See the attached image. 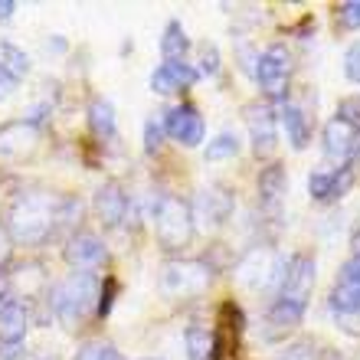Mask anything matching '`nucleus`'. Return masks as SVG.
<instances>
[{
    "instance_id": "nucleus-1",
    "label": "nucleus",
    "mask_w": 360,
    "mask_h": 360,
    "mask_svg": "<svg viewBox=\"0 0 360 360\" xmlns=\"http://www.w3.org/2000/svg\"><path fill=\"white\" fill-rule=\"evenodd\" d=\"M59 213H63V197H49V193H20L10 207L7 229L13 243L23 246H39L53 236L59 226Z\"/></svg>"
},
{
    "instance_id": "nucleus-2",
    "label": "nucleus",
    "mask_w": 360,
    "mask_h": 360,
    "mask_svg": "<svg viewBox=\"0 0 360 360\" xmlns=\"http://www.w3.org/2000/svg\"><path fill=\"white\" fill-rule=\"evenodd\" d=\"M102 282L92 272H72L49 292V308L66 328H79L92 311H98Z\"/></svg>"
},
{
    "instance_id": "nucleus-3",
    "label": "nucleus",
    "mask_w": 360,
    "mask_h": 360,
    "mask_svg": "<svg viewBox=\"0 0 360 360\" xmlns=\"http://www.w3.org/2000/svg\"><path fill=\"white\" fill-rule=\"evenodd\" d=\"M193 210H190L187 200L174 197V193H164L158 203H154V233H158V243L167 252H180L193 243Z\"/></svg>"
},
{
    "instance_id": "nucleus-4",
    "label": "nucleus",
    "mask_w": 360,
    "mask_h": 360,
    "mask_svg": "<svg viewBox=\"0 0 360 360\" xmlns=\"http://www.w3.org/2000/svg\"><path fill=\"white\" fill-rule=\"evenodd\" d=\"M292 72H295V56L292 49L285 43H272L259 53V63H256V86L262 89L266 98H278L285 102V92H288V82H292Z\"/></svg>"
},
{
    "instance_id": "nucleus-5",
    "label": "nucleus",
    "mask_w": 360,
    "mask_h": 360,
    "mask_svg": "<svg viewBox=\"0 0 360 360\" xmlns=\"http://www.w3.org/2000/svg\"><path fill=\"white\" fill-rule=\"evenodd\" d=\"M210 285V266L197 259H167L161 266V292L167 298H197Z\"/></svg>"
},
{
    "instance_id": "nucleus-6",
    "label": "nucleus",
    "mask_w": 360,
    "mask_h": 360,
    "mask_svg": "<svg viewBox=\"0 0 360 360\" xmlns=\"http://www.w3.org/2000/svg\"><path fill=\"white\" fill-rule=\"evenodd\" d=\"M243 118H246L252 151L259 158H269L275 151V144H278V112L269 102H249L243 108Z\"/></svg>"
},
{
    "instance_id": "nucleus-7",
    "label": "nucleus",
    "mask_w": 360,
    "mask_h": 360,
    "mask_svg": "<svg viewBox=\"0 0 360 360\" xmlns=\"http://www.w3.org/2000/svg\"><path fill=\"white\" fill-rule=\"evenodd\" d=\"M190 210H193V219H200L203 226H223L236 210V197L223 184H207L197 190V200Z\"/></svg>"
},
{
    "instance_id": "nucleus-8",
    "label": "nucleus",
    "mask_w": 360,
    "mask_h": 360,
    "mask_svg": "<svg viewBox=\"0 0 360 360\" xmlns=\"http://www.w3.org/2000/svg\"><path fill=\"white\" fill-rule=\"evenodd\" d=\"M314 256L311 252H295L288 262H285L282 282H278V298H292V302L308 304L314 288Z\"/></svg>"
},
{
    "instance_id": "nucleus-9",
    "label": "nucleus",
    "mask_w": 360,
    "mask_h": 360,
    "mask_svg": "<svg viewBox=\"0 0 360 360\" xmlns=\"http://www.w3.org/2000/svg\"><path fill=\"white\" fill-rule=\"evenodd\" d=\"M164 131H167V138L184 144V148H197L203 141V134H207V124H203V115H200L197 105L180 102L164 112Z\"/></svg>"
},
{
    "instance_id": "nucleus-10",
    "label": "nucleus",
    "mask_w": 360,
    "mask_h": 360,
    "mask_svg": "<svg viewBox=\"0 0 360 360\" xmlns=\"http://www.w3.org/2000/svg\"><path fill=\"white\" fill-rule=\"evenodd\" d=\"M354 180H357V174L344 164V167H318V171H311V177H308V193H311V200H318V203H334V200L347 197L354 190Z\"/></svg>"
},
{
    "instance_id": "nucleus-11",
    "label": "nucleus",
    "mask_w": 360,
    "mask_h": 360,
    "mask_svg": "<svg viewBox=\"0 0 360 360\" xmlns=\"http://www.w3.org/2000/svg\"><path fill=\"white\" fill-rule=\"evenodd\" d=\"M357 141H360V131H354L351 124L334 115L331 122L324 124L321 131V148H324V158L334 164V167H344L357 154Z\"/></svg>"
},
{
    "instance_id": "nucleus-12",
    "label": "nucleus",
    "mask_w": 360,
    "mask_h": 360,
    "mask_svg": "<svg viewBox=\"0 0 360 360\" xmlns=\"http://www.w3.org/2000/svg\"><path fill=\"white\" fill-rule=\"evenodd\" d=\"M95 217L102 223L105 229H115L122 226V219L128 217V193L118 180H105L102 187L95 190Z\"/></svg>"
},
{
    "instance_id": "nucleus-13",
    "label": "nucleus",
    "mask_w": 360,
    "mask_h": 360,
    "mask_svg": "<svg viewBox=\"0 0 360 360\" xmlns=\"http://www.w3.org/2000/svg\"><path fill=\"white\" fill-rule=\"evenodd\" d=\"M197 66H190V63H161V66L151 72V79H148V86H151V92L158 95H177L184 92V89H193L197 86Z\"/></svg>"
},
{
    "instance_id": "nucleus-14",
    "label": "nucleus",
    "mask_w": 360,
    "mask_h": 360,
    "mask_svg": "<svg viewBox=\"0 0 360 360\" xmlns=\"http://www.w3.org/2000/svg\"><path fill=\"white\" fill-rule=\"evenodd\" d=\"M282 272H285V262L272 256V252H249L236 269V278L239 285H246V288H262L269 278L275 282H282Z\"/></svg>"
},
{
    "instance_id": "nucleus-15",
    "label": "nucleus",
    "mask_w": 360,
    "mask_h": 360,
    "mask_svg": "<svg viewBox=\"0 0 360 360\" xmlns=\"http://www.w3.org/2000/svg\"><path fill=\"white\" fill-rule=\"evenodd\" d=\"M63 256H66V262L76 269V272H89V269L105 262V243L95 236V233H86V229H82L76 236H69Z\"/></svg>"
},
{
    "instance_id": "nucleus-16",
    "label": "nucleus",
    "mask_w": 360,
    "mask_h": 360,
    "mask_svg": "<svg viewBox=\"0 0 360 360\" xmlns=\"http://www.w3.org/2000/svg\"><path fill=\"white\" fill-rule=\"evenodd\" d=\"M304 311H308V304L292 302V298H275L266 314V338L269 341H282L285 334H292L304 321Z\"/></svg>"
},
{
    "instance_id": "nucleus-17",
    "label": "nucleus",
    "mask_w": 360,
    "mask_h": 360,
    "mask_svg": "<svg viewBox=\"0 0 360 360\" xmlns=\"http://www.w3.org/2000/svg\"><path fill=\"white\" fill-rule=\"evenodd\" d=\"M285 190H288V174H285L282 164L262 167V174H259V207L266 210L269 217H278V213H282Z\"/></svg>"
},
{
    "instance_id": "nucleus-18",
    "label": "nucleus",
    "mask_w": 360,
    "mask_h": 360,
    "mask_svg": "<svg viewBox=\"0 0 360 360\" xmlns=\"http://www.w3.org/2000/svg\"><path fill=\"white\" fill-rule=\"evenodd\" d=\"M30 331V311L20 298L0 304V344H23Z\"/></svg>"
},
{
    "instance_id": "nucleus-19",
    "label": "nucleus",
    "mask_w": 360,
    "mask_h": 360,
    "mask_svg": "<svg viewBox=\"0 0 360 360\" xmlns=\"http://www.w3.org/2000/svg\"><path fill=\"white\" fill-rule=\"evenodd\" d=\"M275 112H278V124L285 128L288 144H292L295 151H304L308 141H311V124H308V115H304L298 105H292V102H282Z\"/></svg>"
},
{
    "instance_id": "nucleus-20",
    "label": "nucleus",
    "mask_w": 360,
    "mask_h": 360,
    "mask_svg": "<svg viewBox=\"0 0 360 360\" xmlns=\"http://www.w3.org/2000/svg\"><path fill=\"white\" fill-rule=\"evenodd\" d=\"M89 128L98 141H115L118 138V122H115V105L108 98H92L89 105Z\"/></svg>"
},
{
    "instance_id": "nucleus-21",
    "label": "nucleus",
    "mask_w": 360,
    "mask_h": 360,
    "mask_svg": "<svg viewBox=\"0 0 360 360\" xmlns=\"http://www.w3.org/2000/svg\"><path fill=\"white\" fill-rule=\"evenodd\" d=\"M190 53V37L180 20H167L164 27V37H161V56L164 63H180V59Z\"/></svg>"
},
{
    "instance_id": "nucleus-22",
    "label": "nucleus",
    "mask_w": 360,
    "mask_h": 360,
    "mask_svg": "<svg viewBox=\"0 0 360 360\" xmlns=\"http://www.w3.org/2000/svg\"><path fill=\"white\" fill-rule=\"evenodd\" d=\"M184 344H187V360H217V334L190 324L184 331Z\"/></svg>"
},
{
    "instance_id": "nucleus-23",
    "label": "nucleus",
    "mask_w": 360,
    "mask_h": 360,
    "mask_svg": "<svg viewBox=\"0 0 360 360\" xmlns=\"http://www.w3.org/2000/svg\"><path fill=\"white\" fill-rule=\"evenodd\" d=\"M243 151V141H239L236 131H219L213 141H207V151L203 158L207 161H229V158H236Z\"/></svg>"
},
{
    "instance_id": "nucleus-24",
    "label": "nucleus",
    "mask_w": 360,
    "mask_h": 360,
    "mask_svg": "<svg viewBox=\"0 0 360 360\" xmlns=\"http://www.w3.org/2000/svg\"><path fill=\"white\" fill-rule=\"evenodd\" d=\"M0 66L10 69L17 79H23L30 69H33V63H30V56L20 46H13V43H7V39H4V43H0Z\"/></svg>"
},
{
    "instance_id": "nucleus-25",
    "label": "nucleus",
    "mask_w": 360,
    "mask_h": 360,
    "mask_svg": "<svg viewBox=\"0 0 360 360\" xmlns=\"http://www.w3.org/2000/svg\"><path fill=\"white\" fill-rule=\"evenodd\" d=\"M334 23H338V30H344V33L360 30V0H344V4H338V7H334Z\"/></svg>"
},
{
    "instance_id": "nucleus-26",
    "label": "nucleus",
    "mask_w": 360,
    "mask_h": 360,
    "mask_svg": "<svg viewBox=\"0 0 360 360\" xmlns=\"http://www.w3.org/2000/svg\"><path fill=\"white\" fill-rule=\"evenodd\" d=\"M200 76H217L219 72V49L217 43H200V66H197Z\"/></svg>"
},
{
    "instance_id": "nucleus-27",
    "label": "nucleus",
    "mask_w": 360,
    "mask_h": 360,
    "mask_svg": "<svg viewBox=\"0 0 360 360\" xmlns=\"http://www.w3.org/2000/svg\"><path fill=\"white\" fill-rule=\"evenodd\" d=\"M164 118H148L144 122V151L154 154V151H161V144H164Z\"/></svg>"
},
{
    "instance_id": "nucleus-28",
    "label": "nucleus",
    "mask_w": 360,
    "mask_h": 360,
    "mask_svg": "<svg viewBox=\"0 0 360 360\" xmlns=\"http://www.w3.org/2000/svg\"><path fill=\"white\" fill-rule=\"evenodd\" d=\"M344 76L351 82H360V39L351 43V49L344 53Z\"/></svg>"
},
{
    "instance_id": "nucleus-29",
    "label": "nucleus",
    "mask_w": 360,
    "mask_h": 360,
    "mask_svg": "<svg viewBox=\"0 0 360 360\" xmlns=\"http://www.w3.org/2000/svg\"><path fill=\"white\" fill-rule=\"evenodd\" d=\"M338 282L341 285H360V256H351L338 272Z\"/></svg>"
},
{
    "instance_id": "nucleus-30",
    "label": "nucleus",
    "mask_w": 360,
    "mask_h": 360,
    "mask_svg": "<svg viewBox=\"0 0 360 360\" xmlns=\"http://www.w3.org/2000/svg\"><path fill=\"white\" fill-rule=\"evenodd\" d=\"M338 118H344V122L351 124L354 131H360V102H354V98L341 102V108H338Z\"/></svg>"
},
{
    "instance_id": "nucleus-31",
    "label": "nucleus",
    "mask_w": 360,
    "mask_h": 360,
    "mask_svg": "<svg viewBox=\"0 0 360 360\" xmlns=\"http://www.w3.org/2000/svg\"><path fill=\"white\" fill-rule=\"evenodd\" d=\"M20 79L10 72V69L0 66V102H7V98H13V92H17Z\"/></svg>"
},
{
    "instance_id": "nucleus-32",
    "label": "nucleus",
    "mask_w": 360,
    "mask_h": 360,
    "mask_svg": "<svg viewBox=\"0 0 360 360\" xmlns=\"http://www.w3.org/2000/svg\"><path fill=\"white\" fill-rule=\"evenodd\" d=\"M256 63H259V49H252L249 43H243V46H239V66H243V72L256 76Z\"/></svg>"
},
{
    "instance_id": "nucleus-33",
    "label": "nucleus",
    "mask_w": 360,
    "mask_h": 360,
    "mask_svg": "<svg viewBox=\"0 0 360 360\" xmlns=\"http://www.w3.org/2000/svg\"><path fill=\"white\" fill-rule=\"evenodd\" d=\"M115 302V278H105L102 282V295H98V314H108Z\"/></svg>"
},
{
    "instance_id": "nucleus-34",
    "label": "nucleus",
    "mask_w": 360,
    "mask_h": 360,
    "mask_svg": "<svg viewBox=\"0 0 360 360\" xmlns=\"http://www.w3.org/2000/svg\"><path fill=\"white\" fill-rule=\"evenodd\" d=\"M10 252H13V236H10V229L0 223V269L10 262Z\"/></svg>"
},
{
    "instance_id": "nucleus-35",
    "label": "nucleus",
    "mask_w": 360,
    "mask_h": 360,
    "mask_svg": "<svg viewBox=\"0 0 360 360\" xmlns=\"http://www.w3.org/2000/svg\"><path fill=\"white\" fill-rule=\"evenodd\" d=\"M338 328L344 334H351V338H360V311L357 314H341L338 318Z\"/></svg>"
},
{
    "instance_id": "nucleus-36",
    "label": "nucleus",
    "mask_w": 360,
    "mask_h": 360,
    "mask_svg": "<svg viewBox=\"0 0 360 360\" xmlns=\"http://www.w3.org/2000/svg\"><path fill=\"white\" fill-rule=\"evenodd\" d=\"M27 354L23 344H0V360H20Z\"/></svg>"
},
{
    "instance_id": "nucleus-37",
    "label": "nucleus",
    "mask_w": 360,
    "mask_h": 360,
    "mask_svg": "<svg viewBox=\"0 0 360 360\" xmlns=\"http://www.w3.org/2000/svg\"><path fill=\"white\" fill-rule=\"evenodd\" d=\"M102 351H105V344H86L76 354V360H102Z\"/></svg>"
},
{
    "instance_id": "nucleus-38",
    "label": "nucleus",
    "mask_w": 360,
    "mask_h": 360,
    "mask_svg": "<svg viewBox=\"0 0 360 360\" xmlns=\"http://www.w3.org/2000/svg\"><path fill=\"white\" fill-rule=\"evenodd\" d=\"M13 13H17V4L13 0H0V23L13 20Z\"/></svg>"
},
{
    "instance_id": "nucleus-39",
    "label": "nucleus",
    "mask_w": 360,
    "mask_h": 360,
    "mask_svg": "<svg viewBox=\"0 0 360 360\" xmlns=\"http://www.w3.org/2000/svg\"><path fill=\"white\" fill-rule=\"evenodd\" d=\"M10 302V278L7 275H0V304Z\"/></svg>"
},
{
    "instance_id": "nucleus-40",
    "label": "nucleus",
    "mask_w": 360,
    "mask_h": 360,
    "mask_svg": "<svg viewBox=\"0 0 360 360\" xmlns=\"http://www.w3.org/2000/svg\"><path fill=\"white\" fill-rule=\"evenodd\" d=\"M102 360H124V357H122V354H118V351H115L112 344H105V351H102Z\"/></svg>"
},
{
    "instance_id": "nucleus-41",
    "label": "nucleus",
    "mask_w": 360,
    "mask_h": 360,
    "mask_svg": "<svg viewBox=\"0 0 360 360\" xmlns=\"http://www.w3.org/2000/svg\"><path fill=\"white\" fill-rule=\"evenodd\" d=\"M351 249H354V256H360V229L351 236Z\"/></svg>"
},
{
    "instance_id": "nucleus-42",
    "label": "nucleus",
    "mask_w": 360,
    "mask_h": 360,
    "mask_svg": "<svg viewBox=\"0 0 360 360\" xmlns=\"http://www.w3.org/2000/svg\"><path fill=\"white\" fill-rule=\"evenodd\" d=\"M357 171H360V141H357Z\"/></svg>"
}]
</instances>
